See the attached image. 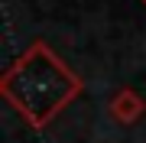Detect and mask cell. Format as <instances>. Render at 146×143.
<instances>
[{"label": "cell", "mask_w": 146, "mask_h": 143, "mask_svg": "<svg viewBox=\"0 0 146 143\" xmlns=\"http://www.w3.org/2000/svg\"><path fill=\"white\" fill-rule=\"evenodd\" d=\"M140 3H143V7H146V0H140Z\"/></svg>", "instance_id": "obj_3"}, {"label": "cell", "mask_w": 146, "mask_h": 143, "mask_svg": "<svg viewBox=\"0 0 146 143\" xmlns=\"http://www.w3.org/2000/svg\"><path fill=\"white\" fill-rule=\"evenodd\" d=\"M107 114L114 117L117 124L130 127V124L143 120V114H146V98H143L136 88L123 85V88H117L114 94H110V101H107Z\"/></svg>", "instance_id": "obj_2"}, {"label": "cell", "mask_w": 146, "mask_h": 143, "mask_svg": "<svg viewBox=\"0 0 146 143\" xmlns=\"http://www.w3.org/2000/svg\"><path fill=\"white\" fill-rule=\"evenodd\" d=\"M84 91V78L49 43H33L0 75V94L33 130H42Z\"/></svg>", "instance_id": "obj_1"}]
</instances>
